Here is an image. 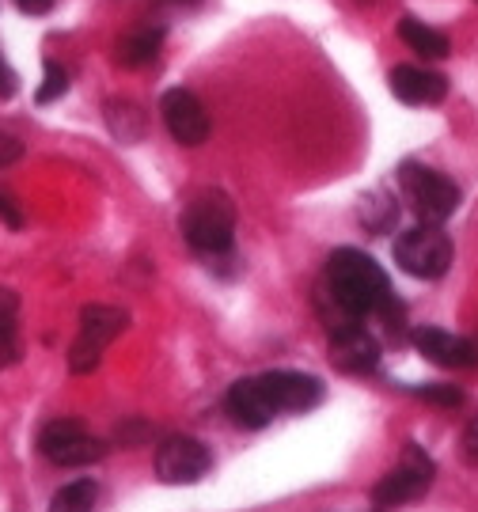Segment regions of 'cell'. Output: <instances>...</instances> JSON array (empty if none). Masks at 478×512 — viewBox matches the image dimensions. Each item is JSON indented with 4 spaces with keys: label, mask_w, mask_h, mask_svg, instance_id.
<instances>
[{
    "label": "cell",
    "mask_w": 478,
    "mask_h": 512,
    "mask_svg": "<svg viewBox=\"0 0 478 512\" xmlns=\"http://www.w3.org/2000/svg\"><path fill=\"white\" fill-rule=\"evenodd\" d=\"M319 304H323L327 327L338 330L365 323V319H380L395 304V293H391V281L376 258H368L365 251H353V247H338L327 258Z\"/></svg>",
    "instance_id": "cell-1"
},
{
    "label": "cell",
    "mask_w": 478,
    "mask_h": 512,
    "mask_svg": "<svg viewBox=\"0 0 478 512\" xmlns=\"http://www.w3.org/2000/svg\"><path fill=\"white\" fill-rule=\"evenodd\" d=\"M183 239L190 251L205 258H221L232 251L236 239V205L221 190H205L183 213Z\"/></svg>",
    "instance_id": "cell-2"
},
{
    "label": "cell",
    "mask_w": 478,
    "mask_h": 512,
    "mask_svg": "<svg viewBox=\"0 0 478 512\" xmlns=\"http://www.w3.org/2000/svg\"><path fill=\"white\" fill-rule=\"evenodd\" d=\"M129 315L114 304H88L80 311V330H76L73 346H69V372L73 376H92L99 361H103V349L111 346L114 338L126 330Z\"/></svg>",
    "instance_id": "cell-3"
},
{
    "label": "cell",
    "mask_w": 478,
    "mask_h": 512,
    "mask_svg": "<svg viewBox=\"0 0 478 512\" xmlns=\"http://www.w3.org/2000/svg\"><path fill=\"white\" fill-rule=\"evenodd\" d=\"M399 190H403V198L410 202V209H414L425 224H444V220L460 209V186L425 164L399 167Z\"/></svg>",
    "instance_id": "cell-4"
},
{
    "label": "cell",
    "mask_w": 478,
    "mask_h": 512,
    "mask_svg": "<svg viewBox=\"0 0 478 512\" xmlns=\"http://www.w3.org/2000/svg\"><path fill=\"white\" fill-rule=\"evenodd\" d=\"M395 262L399 270L418 281H437L452 266V239L441 224H418L395 239Z\"/></svg>",
    "instance_id": "cell-5"
},
{
    "label": "cell",
    "mask_w": 478,
    "mask_h": 512,
    "mask_svg": "<svg viewBox=\"0 0 478 512\" xmlns=\"http://www.w3.org/2000/svg\"><path fill=\"white\" fill-rule=\"evenodd\" d=\"M38 452L50 459L54 467H92L107 456V444L92 437L80 421L54 418L38 429Z\"/></svg>",
    "instance_id": "cell-6"
},
{
    "label": "cell",
    "mask_w": 478,
    "mask_h": 512,
    "mask_svg": "<svg viewBox=\"0 0 478 512\" xmlns=\"http://www.w3.org/2000/svg\"><path fill=\"white\" fill-rule=\"evenodd\" d=\"M433 475H437L433 459L425 456L418 444H406L403 459L376 482L372 501H376L380 509H399V505H406V501H418V497L433 486Z\"/></svg>",
    "instance_id": "cell-7"
},
{
    "label": "cell",
    "mask_w": 478,
    "mask_h": 512,
    "mask_svg": "<svg viewBox=\"0 0 478 512\" xmlns=\"http://www.w3.org/2000/svg\"><path fill=\"white\" fill-rule=\"evenodd\" d=\"M213 467V452L198 437H167L156 448V475L167 486H194Z\"/></svg>",
    "instance_id": "cell-8"
},
{
    "label": "cell",
    "mask_w": 478,
    "mask_h": 512,
    "mask_svg": "<svg viewBox=\"0 0 478 512\" xmlns=\"http://www.w3.org/2000/svg\"><path fill=\"white\" fill-rule=\"evenodd\" d=\"M255 380L274 414H308L323 403V384L308 372H262Z\"/></svg>",
    "instance_id": "cell-9"
},
{
    "label": "cell",
    "mask_w": 478,
    "mask_h": 512,
    "mask_svg": "<svg viewBox=\"0 0 478 512\" xmlns=\"http://www.w3.org/2000/svg\"><path fill=\"white\" fill-rule=\"evenodd\" d=\"M160 114H164L167 133L183 148H198L209 137V114H205L202 99L186 88H171L160 99Z\"/></svg>",
    "instance_id": "cell-10"
},
{
    "label": "cell",
    "mask_w": 478,
    "mask_h": 512,
    "mask_svg": "<svg viewBox=\"0 0 478 512\" xmlns=\"http://www.w3.org/2000/svg\"><path fill=\"white\" fill-rule=\"evenodd\" d=\"M331 365L346 376H365L380 365V342L365 330V323L331 330Z\"/></svg>",
    "instance_id": "cell-11"
},
{
    "label": "cell",
    "mask_w": 478,
    "mask_h": 512,
    "mask_svg": "<svg viewBox=\"0 0 478 512\" xmlns=\"http://www.w3.org/2000/svg\"><path fill=\"white\" fill-rule=\"evenodd\" d=\"M414 346L422 353L425 361H433L437 368H475L478 365V349L460 338V334H452V330H441V327H418L414 330Z\"/></svg>",
    "instance_id": "cell-12"
},
{
    "label": "cell",
    "mask_w": 478,
    "mask_h": 512,
    "mask_svg": "<svg viewBox=\"0 0 478 512\" xmlns=\"http://www.w3.org/2000/svg\"><path fill=\"white\" fill-rule=\"evenodd\" d=\"M391 84V95L406 103V107H433L448 95V80L433 69H422V65H399L387 76Z\"/></svg>",
    "instance_id": "cell-13"
},
{
    "label": "cell",
    "mask_w": 478,
    "mask_h": 512,
    "mask_svg": "<svg viewBox=\"0 0 478 512\" xmlns=\"http://www.w3.org/2000/svg\"><path fill=\"white\" fill-rule=\"evenodd\" d=\"M224 410L232 414V421H236L239 429H266V425L277 418L274 406L266 403V395H262V387H258L255 376L232 384L228 399H224Z\"/></svg>",
    "instance_id": "cell-14"
},
{
    "label": "cell",
    "mask_w": 478,
    "mask_h": 512,
    "mask_svg": "<svg viewBox=\"0 0 478 512\" xmlns=\"http://www.w3.org/2000/svg\"><path fill=\"white\" fill-rule=\"evenodd\" d=\"M399 38H403L418 57H425V61H441V57H448V50H452L448 38H444L437 27H429V23H422V19H414V16H406L403 23H399Z\"/></svg>",
    "instance_id": "cell-15"
},
{
    "label": "cell",
    "mask_w": 478,
    "mask_h": 512,
    "mask_svg": "<svg viewBox=\"0 0 478 512\" xmlns=\"http://www.w3.org/2000/svg\"><path fill=\"white\" fill-rule=\"evenodd\" d=\"M160 46H164V27H141V31H129L122 42H118V65H126V69H141L148 65L152 57L160 54Z\"/></svg>",
    "instance_id": "cell-16"
},
{
    "label": "cell",
    "mask_w": 478,
    "mask_h": 512,
    "mask_svg": "<svg viewBox=\"0 0 478 512\" xmlns=\"http://www.w3.org/2000/svg\"><path fill=\"white\" fill-rule=\"evenodd\" d=\"M107 126L118 141H141L145 137V110L129 99H107Z\"/></svg>",
    "instance_id": "cell-17"
},
{
    "label": "cell",
    "mask_w": 478,
    "mask_h": 512,
    "mask_svg": "<svg viewBox=\"0 0 478 512\" xmlns=\"http://www.w3.org/2000/svg\"><path fill=\"white\" fill-rule=\"evenodd\" d=\"M99 505V486L92 478H76L65 482L54 497H50V512H95Z\"/></svg>",
    "instance_id": "cell-18"
},
{
    "label": "cell",
    "mask_w": 478,
    "mask_h": 512,
    "mask_svg": "<svg viewBox=\"0 0 478 512\" xmlns=\"http://www.w3.org/2000/svg\"><path fill=\"white\" fill-rule=\"evenodd\" d=\"M65 92H69V73H65L57 61H46V76H42V88L35 92V103L38 107H50V103H57Z\"/></svg>",
    "instance_id": "cell-19"
},
{
    "label": "cell",
    "mask_w": 478,
    "mask_h": 512,
    "mask_svg": "<svg viewBox=\"0 0 478 512\" xmlns=\"http://www.w3.org/2000/svg\"><path fill=\"white\" fill-rule=\"evenodd\" d=\"M410 395H418L425 403H437V406H460L463 403V391L460 387H406Z\"/></svg>",
    "instance_id": "cell-20"
},
{
    "label": "cell",
    "mask_w": 478,
    "mask_h": 512,
    "mask_svg": "<svg viewBox=\"0 0 478 512\" xmlns=\"http://www.w3.org/2000/svg\"><path fill=\"white\" fill-rule=\"evenodd\" d=\"M19 296L12 289H0V330H16Z\"/></svg>",
    "instance_id": "cell-21"
},
{
    "label": "cell",
    "mask_w": 478,
    "mask_h": 512,
    "mask_svg": "<svg viewBox=\"0 0 478 512\" xmlns=\"http://www.w3.org/2000/svg\"><path fill=\"white\" fill-rule=\"evenodd\" d=\"M19 361V334L16 330H0V372Z\"/></svg>",
    "instance_id": "cell-22"
},
{
    "label": "cell",
    "mask_w": 478,
    "mask_h": 512,
    "mask_svg": "<svg viewBox=\"0 0 478 512\" xmlns=\"http://www.w3.org/2000/svg\"><path fill=\"white\" fill-rule=\"evenodd\" d=\"M19 156H23V141H19V137H12V133H4V129H0V171H4V167L16 164Z\"/></svg>",
    "instance_id": "cell-23"
},
{
    "label": "cell",
    "mask_w": 478,
    "mask_h": 512,
    "mask_svg": "<svg viewBox=\"0 0 478 512\" xmlns=\"http://www.w3.org/2000/svg\"><path fill=\"white\" fill-rule=\"evenodd\" d=\"M0 224H8L12 232L23 228V213H19V205L8 198V194H0Z\"/></svg>",
    "instance_id": "cell-24"
},
{
    "label": "cell",
    "mask_w": 478,
    "mask_h": 512,
    "mask_svg": "<svg viewBox=\"0 0 478 512\" xmlns=\"http://www.w3.org/2000/svg\"><path fill=\"white\" fill-rule=\"evenodd\" d=\"M16 88H19V80H16V73H12V65L0 57V99H12Z\"/></svg>",
    "instance_id": "cell-25"
},
{
    "label": "cell",
    "mask_w": 478,
    "mask_h": 512,
    "mask_svg": "<svg viewBox=\"0 0 478 512\" xmlns=\"http://www.w3.org/2000/svg\"><path fill=\"white\" fill-rule=\"evenodd\" d=\"M57 0H16V8L23 16H46V12H54Z\"/></svg>",
    "instance_id": "cell-26"
},
{
    "label": "cell",
    "mask_w": 478,
    "mask_h": 512,
    "mask_svg": "<svg viewBox=\"0 0 478 512\" xmlns=\"http://www.w3.org/2000/svg\"><path fill=\"white\" fill-rule=\"evenodd\" d=\"M463 452H467V459L478 467V421L467 429V437H463Z\"/></svg>",
    "instance_id": "cell-27"
},
{
    "label": "cell",
    "mask_w": 478,
    "mask_h": 512,
    "mask_svg": "<svg viewBox=\"0 0 478 512\" xmlns=\"http://www.w3.org/2000/svg\"><path fill=\"white\" fill-rule=\"evenodd\" d=\"M164 4H175V8H198L202 0H164Z\"/></svg>",
    "instance_id": "cell-28"
}]
</instances>
